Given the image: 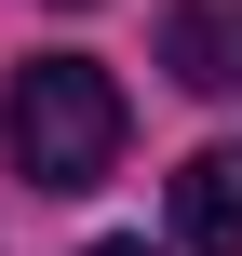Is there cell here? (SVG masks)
Returning a JSON list of instances; mask_svg holds the SVG:
<instances>
[{"mask_svg": "<svg viewBox=\"0 0 242 256\" xmlns=\"http://www.w3.org/2000/svg\"><path fill=\"white\" fill-rule=\"evenodd\" d=\"M162 68L189 94H242V0H175L162 14Z\"/></svg>", "mask_w": 242, "mask_h": 256, "instance_id": "obj_2", "label": "cell"}, {"mask_svg": "<svg viewBox=\"0 0 242 256\" xmlns=\"http://www.w3.org/2000/svg\"><path fill=\"white\" fill-rule=\"evenodd\" d=\"M81 256H148V243H81Z\"/></svg>", "mask_w": 242, "mask_h": 256, "instance_id": "obj_4", "label": "cell"}, {"mask_svg": "<svg viewBox=\"0 0 242 256\" xmlns=\"http://www.w3.org/2000/svg\"><path fill=\"white\" fill-rule=\"evenodd\" d=\"M175 243L189 256H242V148L175 162Z\"/></svg>", "mask_w": 242, "mask_h": 256, "instance_id": "obj_3", "label": "cell"}, {"mask_svg": "<svg viewBox=\"0 0 242 256\" xmlns=\"http://www.w3.org/2000/svg\"><path fill=\"white\" fill-rule=\"evenodd\" d=\"M0 148H13V176H40V189H94V176L121 162V81H108L94 54H27L13 94H0Z\"/></svg>", "mask_w": 242, "mask_h": 256, "instance_id": "obj_1", "label": "cell"}]
</instances>
